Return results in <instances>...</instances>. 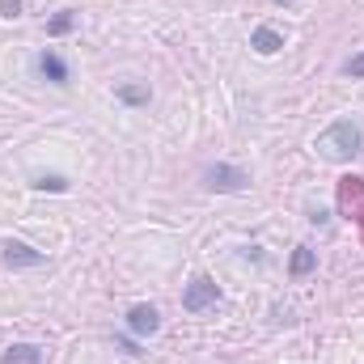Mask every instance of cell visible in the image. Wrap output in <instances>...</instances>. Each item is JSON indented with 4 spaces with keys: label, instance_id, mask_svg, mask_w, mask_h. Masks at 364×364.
<instances>
[{
    "label": "cell",
    "instance_id": "6da1fadb",
    "mask_svg": "<svg viewBox=\"0 0 364 364\" xmlns=\"http://www.w3.org/2000/svg\"><path fill=\"white\" fill-rule=\"evenodd\" d=\"M318 153L331 157V161H352L356 153H364V127L356 119H335L318 136Z\"/></svg>",
    "mask_w": 364,
    "mask_h": 364
},
{
    "label": "cell",
    "instance_id": "7a4b0ae2",
    "mask_svg": "<svg viewBox=\"0 0 364 364\" xmlns=\"http://www.w3.org/2000/svg\"><path fill=\"white\" fill-rule=\"evenodd\" d=\"M203 186H208V191H216V195H237V191H246V186H250V174H246L242 166L216 161V166H208V170H203Z\"/></svg>",
    "mask_w": 364,
    "mask_h": 364
},
{
    "label": "cell",
    "instance_id": "3957f363",
    "mask_svg": "<svg viewBox=\"0 0 364 364\" xmlns=\"http://www.w3.org/2000/svg\"><path fill=\"white\" fill-rule=\"evenodd\" d=\"M220 301V284L212 279V275H195L186 288H182V309L186 314H203V309H212Z\"/></svg>",
    "mask_w": 364,
    "mask_h": 364
},
{
    "label": "cell",
    "instance_id": "277c9868",
    "mask_svg": "<svg viewBox=\"0 0 364 364\" xmlns=\"http://www.w3.org/2000/svg\"><path fill=\"white\" fill-rule=\"evenodd\" d=\"M123 326H127V335H136V339H153V335L161 331V314H157V305L140 301V305H132V309H127Z\"/></svg>",
    "mask_w": 364,
    "mask_h": 364
},
{
    "label": "cell",
    "instance_id": "5b68a950",
    "mask_svg": "<svg viewBox=\"0 0 364 364\" xmlns=\"http://www.w3.org/2000/svg\"><path fill=\"white\" fill-rule=\"evenodd\" d=\"M38 77L51 81L55 90H68V85H73V68H68V60H64L60 51H51V47L38 55Z\"/></svg>",
    "mask_w": 364,
    "mask_h": 364
},
{
    "label": "cell",
    "instance_id": "8992f818",
    "mask_svg": "<svg viewBox=\"0 0 364 364\" xmlns=\"http://www.w3.org/2000/svg\"><path fill=\"white\" fill-rule=\"evenodd\" d=\"M0 259H4V267H43L47 263V255L34 250V246H26V242H4Z\"/></svg>",
    "mask_w": 364,
    "mask_h": 364
},
{
    "label": "cell",
    "instance_id": "52a82bcc",
    "mask_svg": "<svg viewBox=\"0 0 364 364\" xmlns=\"http://www.w3.org/2000/svg\"><path fill=\"white\" fill-rule=\"evenodd\" d=\"M250 47H255L259 55H279V51H284V34H279L275 26H255V30H250Z\"/></svg>",
    "mask_w": 364,
    "mask_h": 364
},
{
    "label": "cell",
    "instance_id": "ba28073f",
    "mask_svg": "<svg viewBox=\"0 0 364 364\" xmlns=\"http://www.w3.org/2000/svg\"><path fill=\"white\" fill-rule=\"evenodd\" d=\"M114 102H123V106H136V110H140V106H149V102H153V90H149L144 81H119V85H114Z\"/></svg>",
    "mask_w": 364,
    "mask_h": 364
},
{
    "label": "cell",
    "instance_id": "9c48e42d",
    "mask_svg": "<svg viewBox=\"0 0 364 364\" xmlns=\"http://www.w3.org/2000/svg\"><path fill=\"white\" fill-rule=\"evenodd\" d=\"M318 272V250L314 246H296L292 255H288V275L292 279H305V275Z\"/></svg>",
    "mask_w": 364,
    "mask_h": 364
},
{
    "label": "cell",
    "instance_id": "30bf717a",
    "mask_svg": "<svg viewBox=\"0 0 364 364\" xmlns=\"http://www.w3.org/2000/svg\"><path fill=\"white\" fill-rule=\"evenodd\" d=\"M0 364H43V348L38 343H13L0 356Z\"/></svg>",
    "mask_w": 364,
    "mask_h": 364
},
{
    "label": "cell",
    "instance_id": "8fae6325",
    "mask_svg": "<svg viewBox=\"0 0 364 364\" xmlns=\"http://www.w3.org/2000/svg\"><path fill=\"white\" fill-rule=\"evenodd\" d=\"M73 30H77V13H73V9L47 17V34H51V38H64V34H73Z\"/></svg>",
    "mask_w": 364,
    "mask_h": 364
},
{
    "label": "cell",
    "instance_id": "7c38bea8",
    "mask_svg": "<svg viewBox=\"0 0 364 364\" xmlns=\"http://www.w3.org/2000/svg\"><path fill=\"white\" fill-rule=\"evenodd\" d=\"M34 191H55V195H64V191H68V178H64V174H38V178H34Z\"/></svg>",
    "mask_w": 364,
    "mask_h": 364
},
{
    "label": "cell",
    "instance_id": "4fadbf2b",
    "mask_svg": "<svg viewBox=\"0 0 364 364\" xmlns=\"http://www.w3.org/2000/svg\"><path fill=\"white\" fill-rule=\"evenodd\" d=\"M343 77L364 81V51H356V55H348V60H343Z\"/></svg>",
    "mask_w": 364,
    "mask_h": 364
},
{
    "label": "cell",
    "instance_id": "5bb4252c",
    "mask_svg": "<svg viewBox=\"0 0 364 364\" xmlns=\"http://www.w3.org/2000/svg\"><path fill=\"white\" fill-rule=\"evenodd\" d=\"M114 343H119V348H123L127 356H144V352H140V343H136V335H119Z\"/></svg>",
    "mask_w": 364,
    "mask_h": 364
},
{
    "label": "cell",
    "instance_id": "9a60e30c",
    "mask_svg": "<svg viewBox=\"0 0 364 364\" xmlns=\"http://www.w3.org/2000/svg\"><path fill=\"white\" fill-rule=\"evenodd\" d=\"M26 0H0V17H21Z\"/></svg>",
    "mask_w": 364,
    "mask_h": 364
},
{
    "label": "cell",
    "instance_id": "2e32d148",
    "mask_svg": "<svg viewBox=\"0 0 364 364\" xmlns=\"http://www.w3.org/2000/svg\"><path fill=\"white\" fill-rule=\"evenodd\" d=\"M272 4H284V9H296L301 0H272Z\"/></svg>",
    "mask_w": 364,
    "mask_h": 364
}]
</instances>
